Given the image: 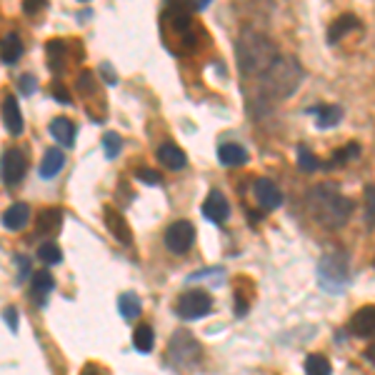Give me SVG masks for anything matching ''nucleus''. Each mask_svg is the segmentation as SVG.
<instances>
[{
    "label": "nucleus",
    "instance_id": "30",
    "mask_svg": "<svg viewBox=\"0 0 375 375\" xmlns=\"http://www.w3.org/2000/svg\"><path fill=\"white\" fill-rule=\"evenodd\" d=\"M38 258L45 265H55L63 260V253H60V248L55 243H43L40 248H38Z\"/></svg>",
    "mask_w": 375,
    "mask_h": 375
},
{
    "label": "nucleus",
    "instance_id": "33",
    "mask_svg": "<svg viewBox=\"0 0 375 375\" xmlns=\"http://www.w3.org/2000/svg\"><path fill=\"white\" fill-rule=\"evenodd\" d=\"M365 220L370 228L375 225V185L365 188Z\"/></svg>",
    "mask_w": 375,
    "mask_h": 375
},
{
    "label": "nucleus",
    "instance_id": "32",
    "mask_svg": "<svg viewBox=\"0 0 375 375\" xmlns=\"http://www.w3.org/2000/svg\"><path fill=\"white\" fill-rule=\"evenodd\" d=\"M358 155H360V145L350 143V145H345L343 150H338V153L330 158V163H328V165H343L345 160H353V158H358Z\"/></svg>",
    "mask_w": 375,
    "mask_h": 375
},
{
    "label": "nucleus",
    "instance_id": "1",
    "mask_svg": "<svg viewBox=\"0 0 375 375\" xmlns=\"http://www.w3.org/2000/svg\"><path fill=\"white\" fill-rule=\"evenodd\" d=\"M308 211H310V216L315 218L320 225L335 230V228L348 223L350 213H353V201L340 196L338 188L330 183L315 185V188L308 193Z\"/></svg>",
    "mask_w": 375,
    "mask_h": 375
},
{
    "label": "nucleus",
    "instance_id": "29",
    "mask_svg": "<svg viewBox=\"0 0 375 375\" xmlns=\"http://www.w3.org/2000/svg\"><path fill=\"white\" fill-rule=\"evenodd\" d=\"M298 168H301L303 173H315V170L320 168V160H318V155L313 153V150L301 145V148H298Z\"/></svg>",
    "mask_w": 375,
    "mask_h": 375
},
{
    "label": "nucleus",
    "instance_id": "42",
    "mask_svg": "<svg viewBox=\"0 0 375 375\" xmlns=\"http://www.w3.org/2000/svg\"><path fill=\"white\" fill-rule=\"evenodd\" d=\"M191 3V8H196V11H203V8L211 6V0H188Z\"/></svg>",
    "mask_w": 375,
    "mask_h": 375
},
{
    "label": "nucleus",
    "instance_id": "38",
    "mask_svg": "<svg viewBox=\"0 0 375 375\" xmlns=\"http://www.w3.org/2000/svg\"><path fill=\"white\" fill-rule=\"evenodd\" d=\"M53 98L55 101H60V103H65V106L70 103V93L63 88V85H53Z\"/></svg>",
    "mask_w": 375,
    "mask_h": 375
},
{
    "label": "nucleus",
    "instance_id": "7",
    "mask_svg": "<svg viewBox=\"0 0 375 375\" xmlns=\"http://www.w3.org/2000/svg\"><path fill=\"white\" fill-rule=\"evenodd\" d=\"M211 310H213V298L206 291H188L175 303V313L183 320H198V318H206Z\"/></svg>",
    "mask_w": 375,
    "mask_h": 375
},
{
    "label": "nucleus",
    "instance_id": "17",
    "mask_svg": "<svg viewBox=\"0 0 375 375\" xmlns=\"http://www.w3.org/2000/svg\"><path fill=\"white\" fill-rule=\"evenodd\" d=\"M63 165H65V153H63V150H60V148H48V150H45V155H43V163H40V168H38V173H40V178L53 180L55 175H60Z\"/></svg>",
    "mask_w": 375,
    "mask_h": 375
},
{
    "label": "nucleus",
    "instance_id": "19",
    "mask_svg": "<svg viewBox=\"0 0 375 375\" xmlns=\"http://www.w3.org/2000/svg\"><path fill=\"white\" fill-rule=\"evenodd\" d=\"M308 113L315 116V125L320 128V130L338 125L340 118H343V108L340 106H313V108H308Z\"/></svg>",
    "mask_w": 375,
    "mask_h": 375
},
{
    "label": "nucleus",
    "instance_id": "15",
    "mask_svg": "<svg viewBox=\"0 0 375 375\" xmlns=\"http://www.w3.org/2000/svg\"><path fill=\"white\" fill-rule=\"evenodd\" d=\"M358 28H360L358 18H355L353 13H343L340 18H335L333 26L328 28V43H330V45H335V43H340L345 35H348V33L358 30Z\"/></svg>",
    "mask_w": 375,
    "mask_h": 375
},
{
    "label": "nucleus",
    "instance_id": "9",
    "mask_svg": "<svg viewBox=\"0 0 375 375\" xmlns=\"http://www.w3.org/2000/svg\"><path fill=\"white\" fill-rule=\"evenodd\" d=\"M26 170H28L26 153H21L18 148H8L3 153V160H0V178H3V183L18 185L26 178Z\"/></svg>",
    "mask_w": 375,
    "mask_h": 375
},
{
    "label": "nucleus",
    "instance_id": "4",
    "mask_svg": "<svg viewBox=\"0 0 375 375\" xmlns=\"http://www.w3.org/2000/svg\"><path fill=\"white\" fill-rule=\"evenodd\" d=\"M318 283L325 293H343L350 283V263L348 255L343 253H328L318 263Z\"/></svg>",
    "mask_w": 375,
    "mask_h": 375
},
{
    "label": "nucleus",
    "instance_id": "23",
    "mask_svg": "<svg viewBox=\"0 0 375 375\" xmlns=\"http://www.w3.org/2000/svg\"><path fill=\"white\" fill-rule=\"evenodd\" d=\"M23 55V43L16 33H8L3 40H0V60L3 63H16Z\"/></svg>",
    "mask_w": 375,
    "mask_h": 375
},
{
    "label": "nucleus",
    "instance_id": "26",
    "mask_svg": "<svg viewBox=\"0 0 375 375\" xmlns=\"http://www.w3.org/2000/svg\"><path fill=\"white\" fill-rule=\"evenodd\" d=\"M48 65L50 70H65V65H68V48H65V43L60 40H50L48 43Z\"/></svg>",
    "mask_w": 375,
    "mask_h": 375
},
{
    "label": "nucleus",
    "instance_id": "27",
    "mask_svg": "<svg viewBox=\"0 0 375 375\" xmlns=\"http://www.w3.org/2000/svg\"><path fill=\"white\" fill-rule=\"evenodd\" d=\"M118 310H121V315L125 318V320H133V318H138L140 310H143L140 298H138L135 293H123V296L118 298Z\"/></svg>",
    "mask_w": 375,
    "mask_h": 375
},
{
    "label": "nucleus",
    "instance_id": "22",
    "mask_svg": "<svg viewBox=\"0 0 375 375\" xmlns=\"http://www.w3.org/2000/svg\"><path fill=\"white\" fill-rule=\"evenodd\" d=\"M28 220H30V208H28L26 203H13V206L3 213V225H6L8 230H21V228L28 225Z\"/></svg>",
    "mask_w": 375,
    "mask_h": 375
},
{
    "label": "nucleus",
    "instance_id": "3",
    "mask_svg": "<svg viewBox=\"0 0 375 375\" xmlns=\"http://www.w3.org/2000/svg\"><path fill=\"white\" fill-rule=\"evenodd\" d=\"M260 78H263L265 93L283 101V98H291L296 93L298 83L303 80V68L296 58H283V55H278L275 63Z\"/></svg>",
    "mask_w": 375,
    "mask_h": 375
},
{
    "label": "nucleus",
    "instance_id": "5",
    "mask_svg": "<svg viewBox=\"0 0 375 375\" xmlns=\"http://www.w3.org/2000/svg\"><path fill=\"white\" fill-rule=\"evenodd\" d=\"M168 6L163 11V28L165 35L175 33L180 38V48H193L196 45V35H193V23L191 16L185 11V6L180 0H165Z\"/></svg>",
    "mask_w": 375,
    "mask_h": 375
},
{
    "label": "nucleus",
    "instance_id": "16",
    "mask_svg": "<svg viewBox=\"0 0 375 375\" xmlns=\"http://www.w3.org/2000/svg\"><path fill=\"white\" fill-rule=\"evenodd\" d=\"M48 130H50V135H53V140L58 145H63V148H73V143H75V125H73V121L58 116V118H53V121H50Z\"/></svg>",
    "mask_w": 375,
    "mask_h": 375
},
{
    "label": "nucleus",
    "instance_id": "12",
    "mask_svg": "<svg viewBox=\"0 0 375 375\" xmlns=\"http://www.w3.org/2000/svg\"><path fill=\"white\" fill-rule=\"evenodd\" d=\"M203 216L211 223H218V225L225 223L230 218V203H228V198L220 191H211L206 203H203Z\"/></svg>",
    "mask_w": 375,
    "mask_h": 375
},
{
    "label": "nucleus",
    "instance_id": "21",
    "mask_svg": "<svg viewBox=\"0 0 375 375\" xmlns=\"http://www.w3.org/2000/svg\"><path fill=\"white\" fill-rule=\"evenodd\" d=\"M155 155H158L160 165H165V168H170V170H183L185 163H188V155H185L175 143H163Z\"/></svg>",
    "mask_w": 375,
    "mask_h": 375
},
{
    "label": "nucleus",
    "instance_id": "41",
    "mask_svg": "<svg viewBox=\"0 0 375 375\" xmlns=\"http://www.w3.org/2000/svg\"><path fill=\"white\" fill-rule=\"evenodd\" d=\"M28 278V258H21V270H18V280H26Z\"/></svg>",
    "mask_w": 375,
    "mask_h": 375
},
{
    "label": "nucleus",
    "instance_id": "24",
    "mask_svg": "<svg viewBox=\"0 0 375 375\" xmlns=\"http://www.w3.org/2000/svg\"><path fill=\"white\" fill-rule=\"evenodd\" d=\"M218 160H220L223 165H240L248 160V153H245V148L238 143H223L220 148H218Z\"/></svg>",
    "mask_w": 375,
    "mask_h": 375
},
{
    "label": "nucleus",
    "instance_id": "8",
    "mask_svg": "<svg viewBox=\"0 0 375 375\" xmlns=\"http://www.w3.org/2000/svg\"><path fill=\"white\" fill-rule=\"evenodd\" d=\"M196 243V228L188 220H175L173 225L165 230V248L173 255H185Z\"/></svg>",
    "mask_w": 375,
    "mask_h": 375
},
{
    "label": "nucleus",
    "instance_id": "43",
    "mask_svg": "<svg viewBox=\"0 0 375 375\" xmlns=\"http://www.w3.org/2000/svg\"><path fill=\"white\" fill-rule=\"evenodd\" d=\"M80 375H103V373H101V368H98V365H85Z\"/></svg>",
    "mask_w": 375,
    "mask_h": 375
},
{
    "label": "nucleus",
    "instance_id": "6",
    "mask_svg": "<svg viewBox=\"0 0 375 375\" xmlns=\"http://www.w3.org/2000/svg\"><path fill=\"white\" fill-rule=\"evenodd\" d=\"M170 360L178 368H193L201 360V345L188 330H178L170 338Z\"/></svg>",
    "mask_w": 375,
    "mask_h": 375
},
{
    "label": "nucleus",
    "instance_id": "11",
    "mask_svg": "<svg viewBox=\"0 0 375 375\" xmlns=\"http://www.w3.org/2000/svg\"><path fill=\"white\" fill-rule=\"evenodd\" d=\"M103 220H106V228L111 230V235L118 240V243H123V245H130L133 243L130 225H128L125 216H123L121 211H116L113 206H108L106 211H103Z\"/></svg>",
    "mask_w": 375,
    "mask_h": 375
},
{
    "label": "nucleus",
    "instance_id": "2",
    "mask_svg": "<svg viewBox=\"0 0 375 375\" xmlns=\"http://www.w3.org/2000/svg\"><path fill=\"white\" fill-rule=\"evenodd\" d=\"M278 48L268 35L258 30H243L238 40V65L245 75H263L278 58Z\"/></svg>",
    "mask_w": 375,
    "mask_h": 375
},
{
    "label": "nucleus",
    "instance_id": "13",
    "mask_svg": "<svg viewBox=\"0 0 375 375\" xmlns=\"http://www.w3.org/2000/svg\"><path fill=\"white\" fill-rule=\"evenodd\" d=\"M63 208L58 206H50V208H43L40 213H38V220H35V233L38 235H43V238H50V235H55V233L60 230V225H63Z\"/></svg>",
    "mask_w": 375,
    "mask_h": 375
},
{
    "label": "nucleus",
    "instance_id": "20",
    "mask_svg": "<svg viewBox=\"0 0 375 375\" xmlns=\"http://www.w3.org/2000/svg\"><path fill=\"white\" fill-rule=\"evenodd\" d=\"M3 123H6L11 135H21L23 133V116L16 96H6V101H3Z\"/></svg>",
    "mask_w": 375,
    "mask_h": 375
},
{
    "label": "nucleus",
    "instance_id": "36",
    "mask_svg": "<svg viewBox=\"0 0 375 375\" xmlns=\"http://www.w3.org/2000/svg\"><path fill=\"white\" fill-rule=\"evenodd\" d=\"M135 178L143 180V183H148V185L160 183V173H155V170H150V168H138L135 170Z\"/></svg>",
    "mask_w": 375,
    "mask_h": 375
},
{
    "label": "nucleus",
    "instance_id": "25",
    "mask_svg": "<svg viewBox=\"0 0 375 375\" xmlns=\"http://www.w3.org/2000/svg\"><path fill=\"white\" fill-rule=\"evenodd\" d=\"M133 345H135L138 353L148 355L150 350H153V345H155L153 328H150V325H138L135 330H133Z\"/></svg>",
    "mask_w": 375,
    "mask_h": 375
},
{
    "label": "nucleus",
    "instance_id": "31",
    "mask_svg": "<svg viewBox=\"0 0 375 375\" xmlns=\"http://www.w3.org/2000/svg\"><path fill=\"white\" fill-rule=\"evenodd\" d=\"M103 148H106V158H118L121 155V148H123V140L118 133H106L103 135Z\"/></svg>",
    "mask_w": 375,
    "mask_h": 375
},
{
    "label": "nucleus",
    "instance_id": "18",
    "mask_svg": "<svg viewBox=\"0 0 375 375\" xmlns=\"http://www.w3.org/2000/svg\"><path fill=\"white\" fill-rule=\"evenodd\" d=\"M53 288H55L53 275H50L48 270H38V273L33 275V283H30V298L38 303V306H43L45 298L53 293Z\"/></svg>",
    "mask_w": 375,
    "mask_h": 375
},
{
    "label": "nucleus",
    "instance_id": "34",
    "mask_svg": "<svg viewBox=\"0 0 375 375\" xmlns=\"http://www.w3.org/2000/svg\"><path fill=\"white\" fill-rule=\"evenodd\" d=\"M78 90L83 93V96H90L93 90H96V80H93V73H88V70H83L78 78Z\"/></svg>",
    "mask_w": 375,
    "mask_h": 375
},
{
    "label": "nucleus",
    "instance_id": "39",
    "mask_svg": "<svg viewBox=\"0 0 375 375\" xmlns=\"http://www.w3.org/2000/svg\"><path fill=\"white\" fill-rule=\"evenodd\" d=\"M6 320L11 325V330H18V318H16V308H8L6 310Z\"/></svg>",
    "mask_w": 375,
    "mask_h": 375
},
{
    "label": "nucleus",
    "instance_id": "28",
    "mask_svg": "<svg viewBox=\"0 0 375 375\" xmlns=\"http://www.w3.org/2000/svg\"><path fill=\"white\" fill-rule=\"evenodd\" d=\"M306 373L308 375H330L333 368H330V360L320 353H313L306 358Z\"/></svg>",
    "mask_w": 375,
    "mask_h": 375
},
{
    "label": "nucleus",
    "instance_id": "35",
    "mask_svg": "<svg viewBox=\"0 0 375 375\" xmlns=\"http://www.w3.org/2000/svg\"><path fill=\"white\" fill-rule=\"evenodd\" d=\"M18 85H21L23 96H33V93H35V88H38V80H35V75H21Z\"/></svg>",
    "mask_w": 375,
    "mask_h": 375
},
{
    "label": "nucleus",
    "instance_id": "14",
    "mask_svg": "<svg viewBox=\"0 0 375 375\" xmlns=\"http://www.w3.org/2000/svg\"><path fill=\"white\" fill-rule=\"evenodd\" d=\"M253 193H255V201H258L265 211H275V208H280V203H283V193H280V188L268 178L255 180Z\"/></svg>",
    "mask_w": 375,
    "mask_h": 375
},
{
    "label": "nucleus",
    "instance_id": "40",
    "mask_svg": "<svg viewBox=\"0 0 375 375\" xmlns=\"http://www.w3.org/2000/svg\"><path fill=\"white\" fill-rule=\"evenodd\" d=\"M101 73L106 75V80H108V83H111V85H116V80H118V78H116V73H113V68H111V65H108V63L103 65V68H101Z\"/></svg>",
    "mask_w": 375,
    "mask_h": 375
},
{
    "label": "nucleus",
    "instance_id": "10",
    "mask_svg": "<svg viewBox=\"0 0 375 375\" xmlns=\"http://www.w3.org/2000/svg\"><path fill=\"white\" fill-rule=\"evenodd\" d=\"M348 330L355 335V338L363 340H373L375 338V306H365L350 318Z\"/></svg>",
    "mask_w": 375,
    "mask_h": 375
},
{
    "label": "nucleus",
    "instance_id": "37",
    "mask_svg": "<svg viewBox=\"0 0 375 375\" xmlns=\"http://www.w3.org/2000/svg\"><path fill=\"white\" fill-rule=\"evenodd\" d=\"M45 6H48V0H26V3H23L28 16H35V13H40Z\"/></svg>",
    "mask_w": 375,
    "mask_h": 375
}]
</instances>
